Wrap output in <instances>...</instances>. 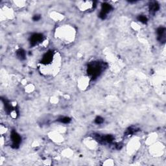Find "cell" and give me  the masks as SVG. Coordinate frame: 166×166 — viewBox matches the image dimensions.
Segmentation results:
<instances>
[{
  "instance_id": "obj_1",
  "label": "cell",
  "mask_w": 166,
  "mask_h": 166,
  "mask_svg": "<svg viewBox=\"0 0 166 166\" xmlns=\"http://www.w3.org/2000/svg\"><path fill=\"white\" fill-rule=\"evenodd\" d=\"M59 56L57 51H49L46 53L42 57V60L40 62L41 67L44 68H47V73H52V71L51 68H52L53 71L55 70V68L58 67V62H59Z\"/></svg>"
},
{
  "instance_id": "obj_2",
  "label": "cell",
  "mask_w": 166,
  "mask_h": 166,
  "mask_svg": "<svg viewBox=\"0 0 166 166\" xmlns=\"http://www.w3.org/2000/svg\"><path fill=\"white\" fill-rule=\"evenodd\" d=\"M104 68H105V66H104V64L103 63H100L98 61L91 63L88 64L87 68L88 75L92 79H95L102 73Z\"/></svg>"
},
{
  "instance_id": "obj_3",
  "label": "cell",
  "mask_w": 166,
  "mask_h": 166,
  "mask_svg": "<svg viewBox=\"0 0 166 166\" xmlns=\"http://www.w3.org/2000/svg\"><path fill=\"white\" fill-rule=\"evenodd\" d=\"M113 9L111 5H110L108 3H104L101 5V10L100 13L99 14V18L102 19H105L107 17L109 13L112 11Z\"/></svg>"
},
{
  "instance_id": "obj_4",
  "label": "cell",
  "mask_w": 166,
  "mask_h": 166,
  "mask_svg": "<svg viewBox=\"0 0 166 166\" xmlns=\"http://www.w3.org/2000/svg\"><path fill=\"white\" fill-rule=\"evenodd\" d=\"M11 139L12 142V147L14 149L18 148L22 142V138L17 132L15 131H12L11 132Z\"/></svg>"
},
{
  "instance_id": "obj_5",
  "label": "cell",
  "mask_w": 166,
  "mask_h": 166,
  "mask_svg": "<svg viewBox=\"0 0 166 166\" xmlns=\"http://www.w3.org/2000/svg\"><path fill=\"white\" fill-rule=\"evenodd\" d=\"M44 40V36L40 33H34L30 38V44L31 46H35L40 44Z\"/></svg>"
},
{
  "instance_id": "obj_6",
  "label": "cell",
  "mask_w": 166,
  "mask_h": 166,
  "mask_svg": "<svg viewBox=\"0 0 166 166\" xmlns=\"http://www.w3.org/2000/svg\"><path fill=\"white\" fill-rule=\"evenodd\" d=\"M157 39L162 44H165L166 40V29L164 27H160L157 29Z\"/></svg>"
},
{
  "instance_id": "obj_7",
  "label": "cell",
  "mask_w": 166,
  "mask_h": 166,
  "mask_svg": "<svg viewBox=\"0 0 166 166\" xmlns=\"http://www.w3.org/2000/svg\"><path fill=\"white\" fill-rule=\"evenodd\" d=\"M149 9L151 14H155L160 9V5L157 1H151L149 5Z\"/></svg>"
},
{
  "instance_id": "obj_8",
  "label": "cell",
  "mask_w": 166,
  "mask_h": 166,
  "mask_svg": "<svg viewBox=\"0 0 166 166\" xmlns=\"http://www.w3.org/2000/svg\"><path fill=\"white\" fill-rule=\"evenodd\" d=\"M16 55H17L18 58L20 60H25V57H26V53L25 51L22 50V49H19L17 51H16Z\"/></svg>"
},
{
  "instance_id": "obj_9",
  "label": "cell",
  "mask_w": 166,
  "mask_h": 166,
  "mask_svg": "<svg viewBox=\"0 0 166 166\" xmlns=\"http://www.w3.org/2000/svg\"><path fill=\"white\" fill-rule=\"evenodd\" d=\"M138 131V129H136V127H130L129 129L126 130L125 134L126 135H132L133 134H134V133H136Z\"/></svg>"
},
{
  "instance_id": "obj_10",
  "label": "cell",
  "mask_w": 166,
  "mask_h": 166,
  "mask_svg": "<svg viewBox=\"0 0 166 166\" xmlns=\"http://www.w3.org/2000/svg\"><path fill=\"white\" fill-rule=\"evenodd\" d=\"M137 19H138V20L139 22L143 23V24H147V22L148 21L147 18L146 17V16H144V15H139V16H138Z\"/></svg>"
},
{
  "instance_id": "obj_11",
  "label": "cell",
  "mask_w": 166,
  "mask_h": 166,
  "mask_svg": "<svg viewBox=\"0 0 166 166\" xmlns=\"http://www.w3.org/2000/svg\"><path fill=\"white\" fill-rule=\"evenodd\" d=\"M58 121L63 123H69L71 121V119L68 117H63L58 119Z\"/></svg>"
},
{
  "instance_id": "obj_12",
  "label": "cell",
  "mask_w": 166,
  "mask_h": 166,
  "mask_svg": "<svg viewBox=\"0 0 166 166\" xmlns=\"http://www.w3.org/2000/svg\"><path fill=\"white\" fill-rule=\"evenodd\" d=\"M103 121L104 119L100 116H97L95 119V123H97V124H101V123H103Z\"/></svg>"
},
{
  "instance_id": "obj_13",
  "label": "cell",
  "mask_w": 166,
  "mask_h": 166,
  "mask_svg": "<svg viewBox=\"0 0 166 166\" xmlns=\"http://www.w3.org/2000/svg\"><path fill=\"white\" fill-rule=\"evenodd\" d=\"M40 15H34V17H33V20L34 21H38V20H39V19H40Z\"/></svg>"
}]
</instances>
